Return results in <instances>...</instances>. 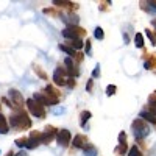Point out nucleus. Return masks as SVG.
<instances>
[{
  "label": "nucleus",
  "mask_w": 156,
  "mask_h": 156,
  "mask_svg": "<svg viewBox=\"0 0 156 156\" xmlns=\"http://www.w3.org/2000/svg\"><path fill=\"white\" fill-rule=\"evenodd\" d=\"M140 117L144 120H148V122H151V123H156V117L150 112V111H142L140 112Z\"/></svg>",
  "instance_id": "nucleus-12"
},
{
  "label": "nucleus",
  "mask_w": 156,
  "mask_h": 156,
  "mask_svg": "<svg viewBox=\"0 0 156 156\" xmlns=\"http://www.w3.org/2000/svg\"><path fill=\"white\" fill-rule=\"evenodd\" d=\"M53 3L56 6H70L72 2H66V0H53Z\"/></svg>",
  "instance_id": "nucleus-19"
},
{
  "label": "nucleus",
  "mask_w": 156,
  "mask_h": 156,
  "mask_svg": "<svg viewBox=\"0 0 156 156\" xmlns=\"http://www.w3.org/2000/svg\"><path fill=\"white\" fill-rule=\"evenodd\" d=\"M56 140H58L59 145L66 147V145L69 144V140H70V133H69V129H61V131H58Z\"/></svg>",
  "instance_id": "nucleus-5"
},
{
  "label": "nucleus",
  "mask_w": 156,
  "mask_h": 156,
  "mask_svg": "<svg viewBox=\"0 0 156 156\" xmlns=\"http://www.w3.org/2000/svg\"><path fill=\"white\" fill-rule=\"evenodd\" d=\"M9 97L12 98V105H14L16 108L23 105V98H22V95H20V92H19V90H16V89L9 90Z\"/></svg>",
  "instance_id": "nucleus-9"
},
{
  "label": "nucleus",
  "mask_w": 156,
  "mask_h": 156,
  "mask_svg": "<svg viewBox=\"0 0 156 156\" xmlns=\"http://www.w3.org/2000/svg\"><path fill=\"white\" fill-rule=\"evenodd\" d=\"M72 144H73V147H76V148H84V147L87 145V139H86V136H83V134H76Z\"/></svg>",
  "instance_id": "nucleus-10"
},
{
  "label": "nucleus",
  "mask_w": 156,
  "mask_h": 156,
  "mask_svg": "<svg viewBox=\"0 0 156 156\" xmlns=\"http://www.w3.org/2000/svg\"><path fill=\"white\" fill-rule=\"evenodd\" d=\"M27 140H28V139H25V137L17 139V140H16V145H17V147H27Z\"/></svg>",
  "instance_id": "nucleus-21"
},
{
  "label": "nucleus",
  "mask_w": 156,
  "mask_h": 156,
  "mask_svg": "<svg viewBox=\"0 0 156 156\" xmlns=\"http://www.w3.org/2000/svg\"><path fill=\"white\" fill-rule=\"evenodd\" d=\"M83 150H84V156H97V148L94 145H86Z\"/></svg>",
  "instance_id": "nucleus-14"
},
{
  "label": "nucleus",
  "mask_w": 156,
  "mask_h": 156,
  "mask_svg": "<svg viewBox=\"0 0 156 156\" xmlns=\"http://www.w3.org/2000/svg\"><path fill=\"white\" fill-rule=\"evenodd\" d=\"M53 81L58 84V86H64L66 84V70L64 69H56L55 73H53Z\"/></svg>",
  "instance_id": "nucleus-6"
},
{
  "label": "nucleus",
  "mask_w": 156,
  "mask_h": 156,
  "mask_svg": "<svg viewBox=\"0 0 156 156\" xmlns=\"http://www.w3.org/2000/svg\"><path fill=\"white\" fill-rule=\"evenodd\" d=\"M90 89H92V80L87 83V90H90Z\"/></svg>",
  "instance_id": "nucleus-31"
},
{
  "label": "nucleus",
  "mask_w": 156,
  "mask_h": 156,
  "mask_svg": "<svg viewBox=\"0 0 156 156\" xmlns=\"http://www.w3.org/2000/svg\"><path fill=\"white\" fill-rule=\"evenodd\" d=\"M64 62H66V66H67V73L72 75V76H76V75H78V70H76L75 66H73V61H72L70 58H67Z\"/></svg>",
  "instance_id": "nucleus-11"
},
{
  "label": "nucleus",
  "mask_w": 156,
  "mask_h": 156,
  "mask_svg": "<svg viewBox=\"0 0 156 156\" xmlns=\"http://www.w3.org/2000/svg\"><path fill=\"white\" fill-rule=\"evenodd\" d=\"M6 156H12V153H11V151H9V154H6Z\"/></svg>",
  "instance_id": "nucleus-35"
},
{
  "label": "nucleus",
  "mask_w": 156,
  "mask_h": 156,
  "mask_svg": "<svg viewBox=\"0 0 156 156\" xmlns=\"http://www.w3.org/2000/svg\"><path fill=\"white\" fill-rule=\"evenodd\" d=\"M9 122H11V125L12 126H16V128H30V120H28V117L27 115H25L23 112H19V114H14V115H12L11 117V119H9Z\"/></svg>",
  "instance_id": "nucleus-2"
},
{
  "label": "nucleus",
  "mask_w": 156,
  "mask_h": 156,
  "mask_svg": "<svg viewBox=\"0 0 156 156\" xmlns=\"http://www.w3.org/2000/svg\"><path fill=\"white\" fill-rule=\"evenodd\" d=\"M128 156H142V153H140V150L137 147H131L128 150Z\"/></svg>",
  "instance_id": "nucleus-17"
},
{
  "label": "nucleus",
  "mask_w": 156,
  "mask_h": 156,
  "mask_svg": "<svg viewBox=\"0 0 156 156\" xmlns=\"http://www.w3.org/2000/svg\"><path fill=\"white\" fill-rule=\"evenodd\" d=\"M0 133L2 134L8 133V123H6V119L3 114H0Z\"/></svg>",
  "instance_id": "nucleus-13"
},
{
  "label": "nucleus",
  "mask_w": 156,
  "mask_h": 156,
  "mask_svg": "<svg viewBox=\"0 0 156 156\" xmlns=\"http://www.w3.org/2000/svg\"><path fill=\"white\" fill-rule=\"evenodd\" d=\"M62 20H66V22H73V23H78V17H76V16H72V17H66V16H62Z\"/></svg>",
  "instance_id": "nucleus-24"
},
{
  "label": "nucleus",
  "mask_w": 156,
  "mask_h": 156,
  "mask_svg": "<svg viewBox=\"0 0 156 156\" xmlns=\"http://www.w3.org/2000/svg\"><path fill=\"white\" fill-rule=\"evenodd\" d=\"M133 133L137 139H144L148 133H150V129H148V125L142 120V119H137L133 122Z\"/></svg>",
  "instance_id": "nucleus-1"
},
{
  "label": "nucleus",
  "mask_w": 156,
  "mask_h": 156,
  "mask_svg": "<svg viewBox=\"0 0 156 156\" xmlns=\"http://www.w3.org/2000/svg\"><path fill=\"white\" fill-rule=\"evenodd\" d=\"M148 3H150V5L153 6V8H156V2H148Z\"/></svg>",
  "instance_id": "nucleus-34"
},
{
  "label": "nucleus",
  "mask_w": 156,
  "mask_h": 156,
  "mask_svg": "<svg viewBox=\"0 0 156 156\" xmlns=\"http://www.w3.org/2000/svg\"><path fill=\"white\" fill-rule=\"evenodd\" d=\"M136 45H137V47H142V45H144V41H142V34H140V33L136 34Z\"/></svg>",
  "instance_id": "nucleus-23"
},
{
  "label": "nucleus",
  "mask_w": 156,
  "mask_h": 156,
  "mask_svg": "<svg viewBox=\"0 0 156 156\" xmlns=\"http://www.w3.org/2000/svg\"><path fill=\"white\" fill-rule=\"evenodd\" d=\"M53 136H58V131L53 128V126H47V129H45V133L42 134V137H41V142H44V144H48V142L51 140V137Z\"/></svg>",
  "instance_id": "nucleus-8"
},
{
  "label": "nucleus",
  "mask_w": 156,
  "mask_h": 156,
  "mask_svg": "<svg viewBox=\"0 0 156 156\" xmlns=\"http://www.w3.org/2000/svg\"><path fill=\"white\" fill-rule=\"evenodd\" d=\"M83 33H86V31L81 30L80 27H76V25H73V27H72V25H69L66 30H62V36L67 37L69 41H73V39H80V36H81Z\"/></svg>",
  "instance_id": "nucleus-3"
},
{
  "label": "nucleus",
  "mask_w": 156,
  "mask_h": 156,
  "mask_svg": "<svg viewBox=\"0 0 156 156\" xmlns=\"http://www.w3.org/2000/svg\"><path fill=\"white\" fill-rule=\"evenodd\" d=\"M114 92H115V86H114V84H111V86L106 87V94H108V95H112Z\"/></svg>",
  "instance_id": "nucleus-25"
},
{
  "label": "nucleus",
  "mask_w": 156,
  "mask_h": 156,
  "mask_svg": "<svg viewBox=\"0 0 156 156\" xmlns=\"http://www.w3.org/2000/svg\"><path fill=\"white\" fill-rule=\"evenodd\" d=\"M94 34H95V37H97V39H103V36H105V34H103V30H101L100 27H97V28H95Z\"/></svg>",
  "instance_id": "nucleus-22"
},
{
  "label": "nucleus",
  "mask_w": 156,
  "mask_h": 156,
  "mask_svg": "<svg viewBox=\"0 0 156 156\" xmlns=\"http://www.w3.org/2000/svg\"><path fill=\"white\" fill-rule=\"evenodd\" d=\"M147 36H148V37H150V41H151V44H153V45H154V44H156V37H154V36H153V33H151V31H150V30H147Z\"/></svg>",
  "instance_id": "nucleus-26"
},
{
  "label": "nucleus",
  "mask_w": 156,
  "mask_h": 156,
  "mask_svg": "<svg viewBox=\"0 0 156 156\" xmlns=\"http://www.w3.org/2000/svg\"><path fill=\"white\" fill-rule=\"evenodd\" d=\"M89 117H90V112L89 111H83L81 112V125H84L89 120Z\"/></svg>",
  "instance_id": "nucleus-18"
},
{
  "label": "nucleus",
  "mask_w": 156,
  "mask_h": 156,
  "mask_svg": "<svg viewBox=\"0 0 156 156\" xmlns=\"http://www.w3.org/2000/svg\"><path fill=\"white\" fill-rule=\"evenodd\" d=\"M59 50H62V51H66V53H69V55H72V56H75V50H73L72 47H67V45H64V44H61V45H59Z\"/></svg>",
  "instance_id": "nucleus-16"
},
{
  "label": "nucleus",
  "mask_w": 156,
  "mask_h": 156,
  "mask_svg": "<svg viewBox=\"0 0 156 156\" xmlns=\"http://www.w3.org/2000/svg\"><path fill=\"white\" fill-rule=\"evenodd\" d=\"M69 44H70V47H72L73 50H78V48L83 47V41H80V39H73V41H69Z\"/></svg>",
  "instance_id": "nucleus-15"
},
{
  "label": "nucleus",
  "mask_w": 156,
  "mask_h": 156,
  "mask_svg": "<svg viewBox=\"0 0 156 156\" xmlns=\"http://www.w3.org/2000/svg\"><path fill=\"white\" fill-rule=\"evenodd\" d=\"M115 153H119V154H125V153H126V145H125V144H120L119 147L115 148Z\"/></svg>",
  "instance_id": "nucleus-20"
},
{
  "label": "nucleus",
  "mask_w": 156,
  "mask_h": 156,
  "mask_svg": "<svg viewBox=\"0 0 156 156\" xmlns=\"http://www.w3.org/2000/svg\"><path fill=\"white\" fill-rule=\"evenodd\" d=\"M34 70L37 72V75L41 76V78H44V80H47V76H45V73H44V72H42L41 69H39V67H34Z\"/></svg>",
  "instance_id": "nucleus-27"
},
{
  "label": "nucleus",
  "mask_w": 156,
  "mask_h": 156,
  "mask_svg": "<svg viewBox=\"0 0 156 156\" xmlns=\"http://www.w3.org/2000/svg\"><path fill=\"white\" fill-rule=\"evenodd\" d=\"M98 73H100V70H98V67H97V69L94 70V73H92V75H94V76H98Z\"/></svg>",
  "instance_id": "nucleus-32"
},
{
  "label": "nucleus",
  "mask_w": 156,
  "mask_h": 156,
  "mask_svg": "<svg viewBox=\"0 0 156 156\" xmlns=\"http://www.w3.org/2000/svg\"><path fill=\"white\" fill-rule=\"evenodd\" d=\"M41 137H42L41 133L33 131V133H31V137L27 140V148H34V147H37L39 142H41Z\"/></svg>",
  "instance_id": "nucleus-7"
},
{
  "label": "nucleus",
  "mask_w": 156,
  "mask_h": 156,
  "mask_svg": "<svg viewBox=\"0 0 156 156\" xmlns=\"http://www.w3.org/2000/svg\"><path fill=\"white\" fill-rule=\"evenodd\" d=\"M150 112L156 117V103H151V106H150Z\"/></svg>",
  "instance_id": "nucleus-29"
},
{
  "label": "nucleus",
  "mask_w": 156,
  "mask_h": 156,
  "mask_svg": "<svg viewBox=\"0 0 156 156\" xmlns=\"http://www.w3.org/2000/svg\"><path fill=\"white\" fill-rule=\"evenodd\" d=\"M67 84H69V86H73V84H75V81H73V80H72V78H70V80L67 81Z\"/></svg>",
  "instance_id": "nucleus-33"
},
{
  "label": "nucleus",
  "mask_w": 156,
  "mask_h": 156,
  "mask_svg": "<svg viewBox=\"0 0 156 156\" xmlns=\"http://www.w3.org/2000/svg\"><path fill=\"white\" fill-rule=\"evenodd\" d=\"M27 106H28L30 112H31L33 115L39 117V119H41V117H44V115H45V111H44L42 105H41V103H37V101H34L33 98L27 101Z\"/></svg>",
  "instance_id": "nucleus-4"
},
{
  "label": "nucleus",
  "mask_w": 156,
  "mask_h": 156,
  "mask_svg": "<svg viewBox=\"0 0 156 156\" xmlns=\"http://www.w3.org/2000/svg\"><path fill=\"white\" fill-rule=\"evenodd\" d=\"M86 53L90 55V42L89 41H86Z\"/></svg>",
  "instance_id": "nucleus-30"
},
{
  "label": "nucleus",
  "mask_w": 156,
  "mask_h": 156,
  "mask_svg": "<svg viewBox=\"0 0 156 156\" xmlns=\"http://www.w3.org/2000/svg\"><path fill=\"white\" fill-rule=\"evenodd\" d=\"M125 137H126L125 133H120L119 134V142H120V144H125Z\"/></svg>",
  "instance_id": "nucleus-28"
}]
</instances>
